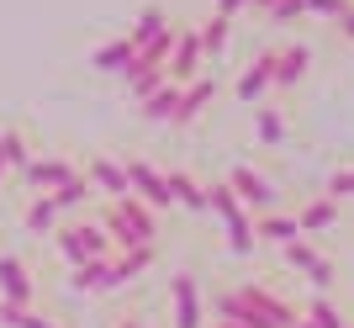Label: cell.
Masks as SVG:
<instances>
[{"mask_svg":"<svg viewBox=\"0 0 354 328\" xmlns=\"http://www.w3.org/2000/svg\"><path fill=\"white\" fill-rule=\"evenodd\" d=\"M0 302H11V307H32L37 302V281H32V270L16 254H0Z\"/></svg>","mask_w":354,"mask_h":328,"instance_id":"obj_14","label":"cell"},{"mask_svg":"<svg viewBox=\"0 0 354 328\" xmlns=\"http://www.w3.org/2000/svg\"><path fill=\"white\" fill-rule=\"evenodd\" d=\"M0 180H6V159H0Z\"/></svg>","mask_w":354,"mask_h":328,"instance_id":"obj_40","label":"cell"},{"mask_svg":"<svg viewBox=\"0 0 354 328\" xmlns=\"http://www.w3.org/2000/svg\"><path fill=\"white\" fill-rule=\"evenodd\" d=\"M339 37H344V43H354V6H349V16L339 21Z\"/></svg>","mask_w":354,"mask_h":328,"instance_id":"obj_36","label":"cell"},{"mask_svg":"<svg viewBox=\"0 0 354 328\" xmlns=\"http://www.w3.org/2000/svg\"><path fill=\"white\" fill-rule=\"evenodd\" d=\"M212 101H217V75H201V80H191V85H180V106H175V117H169V127L201 122L212 111Z\"/></svg>","mask_w":354,"mask_h":328,"instance_id":"obj_12","label":"cell"},{"mask_svg":"<svg viewBox=\"0 0 354 328\" xmlns=\"http://www.w3.org/2000/svg\"><path fill=\"white\" fill-rule=\"evenodd\" d=\"M212 328H233V323H222V318H217V323H212Z\"/></svg>","mask_w":354,"mask_h":328,"instance_id":"obj_39","label":"cell"},{"mask_svg":"<svg viewBox=\"0 0 354 328\" xmlns=\"http://www.w3.org/2000/svg\"><path fill=\"white\" fill-rule=\"evenodd\" d=\"M227 37H233V21H227V16H217V11H212L201 27H196V43H201V53H207V64H217V59H222Z\"/></svg>","mask_w":354,"mask_h":328,"instance_id":"obj_25","label":"cell"},{"mask_svg":"<svg viewBox=\"0 0 354 328\" xmlns=\"http://www.w3.org/2000/svg\"><path fill=\"white\" fill-rule=\"evenodd\" d=\"M90 64L101 69V75H133V64H138V48L127 43V37H111V43H101L95 53H90Z\"/></svg>","mask_w":354,"mask_h":328,"instance_id":"obj_20","label":"cell"},{"mask_svg":"<svg viewBox=\"0 0 354 328\" xmlns=\"http://www.w3.org/2000/svg\"><path fill=\"white\" fill-rule=\"evenodd\" d=\"M296 228H301V239H312V233H328V228H339V201L333 196H307V201H296Z\"/></svg>","mask_w":354,"mask_h":328,"instance_id":"obj_15","label":"cell"},{"mask_svg":"<svg viewBox=\"0 0 354 328\" xmlns=\"http://www.w3.org/2000/svg\"><path fill=\"white\" fill-rule=\"evenodd\" d=\"M164 180H169V201L185 212H207V180L191 175V170H164Z\"/></svg>","mask_w":354,"mask_h":328,"instance_id":"obj_18","label":"cell"},{"mask_svg":"<svg viewBox=\"0 0 354 328\" xmlns=\"http://www.w3.org/2000/svg\"><path fill=\"white\" fill-rule=\"evenodd\" d=\"M59 223H64V217H59V207H53V196H32L27 207H21V228H27L32 239H43V233L53 239Z\"/></svg>","mask_w":354,"mask_h":328,"instance_id":"obj_21","label":"cell"},{"mask_svg":"<svg viewBox=\"0 0 354 328\" xmlns=\"http://www.w3.org/2000/svg\"><path fill=\"white\" fill-rule=\"evenodd\" d=\"M117 328H148V323H143V313H127V318H117Z\"/></svg>","mask_w":354,"mask_h":328,"instance_id":"obj_37","label":"cell"},{"mask_svg":"<svg viewBox=\"0 0 354 328\" xmlns=\"http://www.w3.org/2000/svg\"><path fill=\"white\" fill-rule=\"evenodd\" d=\"M301 6H307V16H333V21H344L354 0H301Z\"/></svg>","mask_w":354,"mask_h":328,"instance_id":"obj_33","label":"cell"},{"mask_svg":"<svg viewBox=\"0 0 354 328\" xmlns=\"http://www.w3.org/2000/svg\"><path fill=\"white\" fill-rule=\"evenodd\" d=\"M159 265V244H143V249H122L111 254V286H127V281H143V270Z\"/></svg>","mask_w":354,"mask_h":328,"instance_id":"obj_17","label":"cell"},{"mask_svg":"<svg viewBox=\"0 0 354 328\" xmlns=\"http://www.w3.org/2000/svg\"><path fill=\"white\" fill-rule=\"evenodd\" d=\"M301 239V228H296L291 212H265V217H254V244H275V249H286V244Z\"/></svg>","mask_w":354,"mask_h":328,"instance_id":"obj_19","label":"cell"},{"mask_svg":"<svg viewBox=\"0 0 354 328\" xmlns=\"http://www.w3.org/2000/svg\"><path fill=\"white\" fill-rule=\"evenodd\" d=\"M122 85H127V95H133V101H148L159 85H169V75H164V64H153V69H133Z\"/></svg>","mask_w":354,"mask_h":328,"instance_id":"obj_30","label":"cell"},{"mask_svg":"<svg viewBox=\"0 0 354 328\" xmlns=\"http://www.w3.org/2000/svg\"><path fill=\"white\" fill-rule=\"evenodd\" d=\"M275 85V48H259L249 64H243V75L233 80V95L243 106H259V95Z\"/></svg>","mask_w":354,"mask_h":328,"instance_id":"obj_10","label":"cell"},{"mask_svg":"<svg viewBox=\"0 0 354 328\" xmlns=\"http://www.w3.org/2000/svg\"><path fill=\"white\" fill-rule=\"evenodd\" d=\"M265 16L270 21H296V16H307V6H301V0H270Z\"/></svg>","mask_w":354,"mask_h":328,"instance_id":"obj_34","label":"cell"},{"mask_svg":"<svg viewBox=\"0 0 354 328\" xmlns=\"http://www.w3.org/2000/svg\"><path fill=\"white\" fill-rule=\"evenodd\" d=\"M281 259H286V265L296 270V275H307V281L317 286L323 297H333V281H339V265H333V259H328V254L317 249L312 239H296V244H286V249H281Z\"/></svg>","mask_w":354,"mask_h":328,"instance_id":"obj_6","label":"cell"},{"mask_svg":"<svg viewBox=\"0 0 354 328\" xmlns=\"http://www.w3.org/2000/svg\"><path fill=\"white\" fill-rule=\"evenodd\" d=\"M291 328H312V323H307V318H296V323H291Z\"/></svg>","mask_w":354,"mask_h":328,"instance_id":"obj_38","label":"cell"},{"mask_svg":"<svg viewBox=\"0 0 354 328\" xmlns=\"http://www.w3.org/2000/svg\"><path fill=\"white\" fill-rule=\"evenodd\" d=\"M207 212L222 223V233H227V249L243 259V254H254V217L243 212V201H238L222 180H207Z\"/></svg>","mask_w":354,"mask_h":328,"instance_id":"obj_4","label":"cell"},{"mask_svg":"<svg viewBox=\"0 0 354 328\" xmlns=\"http://www.w3.org/2000/svg\"><path fill=\"white\" fill-rule=\"evenodd\" d=\"M53 196V207H59V217H80V212L90 207V196H95V185H90L85 175H74V180H64L59 191H48Z\"/></svg>","mask_w":354,"mask_h":328,"instance_id":"obj_24","label":"cell"},{"mask_svg":"<svg viewBox=\"0 0 354 328\" xmlns=\"http://www.w3.org/2000/svg\"><path fill=\"white\" fill-rule=\"evenodd\" d=\"M0 159H6V175H21L32 164V143L21 127H0Z\"/></svg>","mask_w":354,"mask_h":328,"instance_id":"obj_26","label":"cell"},{"mask_svg":"<svg viewBox=\"0 0 354 328\" xmlns=\"http://www.w3.org/2000/svg\"><path fill=\"white\" fill-rule=\"evenodd\" d=\"M301 318H307L312 328H349V313L339 307V297H323V291L301 307Z\"/></svg>","mask_w":354,"mask_h":328,"instance_id":"obj_27","label":"cell"},{"mask_svg":"<svg viewBox=\"0 0 354 328\" xmlns=\"http://www.w3.org/2000/svg\"><path fill=\"white\" fill-rule=\"evenodd\" d=\"M122 170H127V185H133V196L143 201L148 212H164V207H175L169 201V180H164V170L159 164H148V159H122Z\"/></svg>","mask_w":354,"mask_h":328,"instance_id":"obj_8","label":"cell"},{"mask_svg":"<svg viewBox=\"0 0 354 328\" xmlns=\"http://www.w3.org/2000/svg\"><path fill=\"white\" fill-rule=\"evenodd\" d=\"M238 11H249V0H217V16H227V21H233Z\"/></svg>","mask_w":354,"mask_h":328,"instance_id":"obj_35","label":"cell"},{"mask_svg":"<svg viewBox=\"0 0 354 328\" xmlns=\"http://www.w3.org/2000/svg\"><path fill=\"white\" fill-rule=\"evenodd\" d=\"M212 307H217L222 323H233V328H291L301 318L281 291H270L259 281H238V286L212 291Z\"/></svg>","mask_w":354,"mask_h":328,"instance_id":"obj_1","label":"cell"},{"mask_svg":"<svg viewBox=\"0 0 354 328\" xmlns=\"http://www.w3.org/2000/svg\"><path fill=\"white\" fill-rule=\"evenodd\" d=\"M175 106H180V85H159L148 101H138V117H143V122H169V117H175Z\"/></svg>","mask_w":354,"mask_h":328,"instance_id":"obj_28","label":"cell"},{"mask_svg":"<svg viewBox=\"0 0 354 328\" xmlns=\"http://www.w3.org/2000/svg\"><path fill=\"white\" fill-rule=\"evenodd\" d=\"M169 318H175V328H207V302H201V286L191 270L169 275Z\"/></svg>","mask_w":354,"mask_h":328,"instance_id":"obj_7","label":"cell"},{"mask_svg":"<svg viewBox=\"0 0 354 328\" xmlns=\"http://www.w3.org/2000/svg\"><path fill=\"white\" fill-rule=\"evenodd\" d=\"M169 21H175V16L164 11V6H143V11L133 16V27L122 32V37H127V43H133V48H143V43H153V37H159V32L169 27Z\"/></svg>","mask_w":354,"mask_h":328,"instance_id":"obj_23","label":"cell"},{"mask_svg":"<svg viewBox=\"0 0 354 328\" xmlns=\"http://www.w3.org/2000/svg\"><path fill=\"white\" fill-rule=\"evenodd\" d=\"M164 75H169V85H191V80L207 75V53H201V43H196V27L175 32V53H169V64H164Z\"/></svg>","mask_w":354,"mask_h":328,"instance_id":"obj_9","label":"cell"},{"mask_svg":"<svg viewBox=\"0 0 354 328\" xmlns=\"http://www.w3.org/2000/svg\"><path fill=\"white\" fill-rule=\"evenodd\" d=\"M349 328H354V318H349Z\"/></svg>","mask_w":354,"mask_h":328,"instance_id":"obj_41","label":"cell"},{"mask_svg":"<svg viewBox=\"0 0 354 328\" xmlns=\"http://www.w3.org/2000/svg\"><path fill=\"white\" fill-rule=\"evenodd\" d=\"M53 249H59L64 265H85V259H111V239H106V228L95 223V217H69V223H59V233H53Z\"/></svg>","mask_w":354,"mask_h":328,"instance_id":"obj_3","label":"cell"},{"mask_svg":"<svg viewBox=\"0 0 354 328\" xmlns=\"http://www.w3.org/2000/svg\"><path fill=\"white\" fill-rule=\"evenodd\" d=\"M0 323L6 328H59L48 313H37V307H11V302H0Z\"/></svg>","mask_w":354,"mask_h":328,"instance_id":"obj_31","label":"cell"},{"mask_svg":"<svg viewBox=\"0 0 354 328\" xmlns=\"http://www.w3.org/2000/svg\"><path fill=\"white\" fill-rule=\"evenodd\" d=\"M307 69H312V48L307 43H275V85L281 90L301 85Z\"/></svg>","mask_w":354,"mask_h":328,"instance_id":"obj_16","label":"cell"},{"mask_svg":"<svg viewBox=\"0 0 354 328\" xmlns=\"http://www.w3.org/2000/svg\"><path fill=\"white\" fill-rule=\"evenodd\" d=\"M323 196H333V201H349V196H354V164H349V170H333V175H328Z\"/></svg>","mask_w":354,"mask_h":328,"instance_id":"obj_32","label":"cell"},{"mask_svg":"<svg viewBox=\"0 0 354 328\" xmlns=\"http://www.w3.org/2000/svg\"><path fill=\"white\" fill-rule=\"evenodd\" d=\"M95 223L106 228V239H111V249H143V244L159 239V212H148L138 196H122V201H106L101 217Z\"/></svg>","mask_w":354,"mask_h":328,"instance_id":"obj_2","label":"cell"},{"mask_svg":"<svg viewBox=\"0 0 354 328\" xmlns=\"http://www.w3.org/2000/svg\"><path fill=\"white\" fill-rule=\"evenodd\" d=\"M222 185L243 201V212L249 217H265V212H281V185L265 175V170H254V164H233L227 175H222Z\"/></svg>","mask_w":354,"mask_h":328,"instance_id":"obj_5","label":"cell"},{"mask_svg":"<svg viewBox=\"0 0 354 328\" xmlns=\"http://www.w3.org/2000/svg\"><path fill=\"white\" fill-rule=\"evenodd\" d=\"M80 175H85L90 185L106 196V201L133 196V185H127V170H122V159H111V154H85V170H80Z\"/></svg>","mask_w":354,"mask_h":328,"instance_id":"obj_11","label":"cell"},{"mask_svg":"<svg viewBox=\"0 0 354 328\" xmlns=\"http://www.w3.org/2000/svg\"><path fill=\"white\" fill-rule=\"evenodd\" d=\"M254 138H259L265 149H281V138H286V117L275 111V106H254Z\"/></svg>","mask_w":354,"mask_h":328,"instance_id":"obj_29","label":"cell"},{"mask_svg":"<svg viewBox=\"0 0 354 328\" xmlns=\"http://www.w3.org/2000/svg\"><path fill=\"white\" fill-rule=\"evenodd\" d=\"M69 291H117L111 286V259H85V265H74L69 270Z\"/></svg>","mask_w":354,"mask_h":328,"instance_id":"obj_22","label":"cell"},{"mask_svg":"<svg viewBox=\"0 0 354 328\" xmlns=\"http://www.w3.org/2000/svg\"><path fill=\"white\" fill-rule=\"evenodd\" d=\"M74 175H80V164H74V159H37V154H32V164L16 180H21L32 196H48V191H59L64 180H74Z\"/></svg>","mask_w":354,"mask_h":328,"instance_id":"obj_13","label":"cell"}]
</instances>
